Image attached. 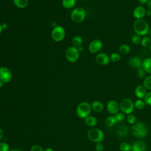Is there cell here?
<instances>
[{
	"mask_svg": "<svg viewBox=\"0 0 151 151\" xmlns=\"http://www.w3.org/2000/svg\"><path fill=\"white\" fill-rule=\"evenodd\" d=\"M133 27L135 33L141 37L148 34L150 29L148 22L144 19H136L133 22Z\"/></svg>",
	"mask_w": 151,
	"mask_h": 151,
	"instance_id": "cell-1",
	"label": "cell"
},
{
	"mask_svg": "<svg viewBox=\"0 0 151 151\" xmlns=\"http://www.w3.org/2000/svg\"><path fill=\"white\" fill-rule=\"evenodd\" d=\"M131 132L133 136L137 139L145 137L147 133V126L143 122H138L132 124Z\"/></svg>",
	"mask_w": 151,
	"mask_h": 151,
	"instance_id": "cell-2",
	"label": "cell"
},
{
	"mask_svg": "<svg viewBox=\"0 0 151 151\" xmlns=\"http://www.w3.org/2000/svg\"><path fill=\"white\" fill-rule=\"evenodd\" d=\"M86 12L81 7H77L73 9L71 13V21L76 24L82 22L86 18Z\"/></svg>",
	"mask_w": 151,
	"mask_h": 151,
	"instance_id": "cell-3",
	"label": "cell"
},
{
	"mask_svg": "<svg viewBox=\"0 0 151 151\" xmlns=\"http://www.w3.org/2000/svg\"><path fill=\"white\" fill-rule=\"evenodd\" d=\"M91 109V106L88 103L83 101L77 106L76 108V114L79 117L85 119L90 115Z\"/></svg>",
	"mask_w": 151,
	"mask_h": 151,
	"instance_id": "cell-4",
	"label": "cell"
},
{
	"mask_svg": "<svg viewBox=\"0 0 151 151\" xmlns=\"http://www.w3.org/2000/svg\"><path fill=\"white\" fill-rule=\"evenodd\" d=\"M87 137L91 142L98 143L101 142L104 138V134L103 131L97 128H93L87 133Z\"/></svg>",
	"mask_w": 151,
	"mask_h": 151,
	"instance_id": "cell-5",
	"label": "cell"
},
{
	"mask_svg": "<svg viewBox=\"0 0 151 151\" xmlns=\"http://www.w3.org/2000/svg\"><path fill=\"white\" fill-rule=\"evenodd\" d=\"M119 105L120 110H121V111L123 113H126L127 114H131L133 111L134 109V103L131 99L128 98L123 99Z\"/></svg>",
	"mask_w": 151,
	"mask_h": 151,
	"instance_id": "cell-6",
	"label": "cell"
},
{
	"mask_svg": "<svg viewBox=\"0 0 151 151\" xmlns=\"http://www.w3.org/2000/svg\"><path fill=\"white\" fill-rule=\"evenodd\" d=\"M65 31L64 28L61 25H57L53 28L51 32V37L55 42L61 41L65 37Z\"/></svg>",
	"mask_w": 151,
	"mask_h": 151,
	"instance_id": "cell-7",
	"label": "cell"
},
{
	"mask_svg": "<svg viewBox=\"0 0 151 151\" xmlns=\"http://www.w3.org/2000/svg\"><path fill=\"white\" fill-rule=\"evenodd\" d=\"M80 52L78 48L71 46L68 47L65 51V58L70 63L76 62L79 58Z\"/></svg>",
	"mask_w": 151,
	"mask_h": 151,
	"instance_id": "cell-8",
	"label": "cell"
},
{
	"mask_svg": "<svg viewBox=\"0 0 151 151\" xmlns=\"http://www.w3.org/2000/svg\"><path fill=\"white\" fill-rule=\"evenodd\" d=\"M12 78L11 71L6 67H0V80L4 83H9Z\"/></svg>",
	"mask_w": 151,
	"mask_h": 151,
	"instance_id": "cell-9",
	"label": "cell"
},
{
	"mask_svg": "<svg viewBox=\"0 0 151 151\" xmlns=\"http://www.w3.org/2000/svg\"><path fill=\"white\" fill-rule=\"evenodd\" d=\"M103 47V42L99 39H94L88 45V50L91 53H99Z\"/></svg>",
	"mask_w": 151,
	"mask_h": 151,
	"instance_id": "cell-10",
	"label": "cell"
},
{
	"mask_svg": "<svg viewBox=\"0 0 151 151\" xmlns=\"http://www.w3.org/2000/svg\"><path fill=\"white\" fill-rule=\"evenodd\" d=\"M107 111L113 115H115L120 110V105L118 102L114 100H111L109 101L106 105Z\"/></svg>",
	"mask_w": 151,
	"mask_h": 151,
	"instance_id": "cell-11",
	"label": "cell"
},
{
	"mask_svg": "<svg viewBox=\"0 0 151 151\" xmlns=\"http://www.w3.org/2000/svg\"><path fill=\"white\" fill-rule=\"evenodd\" d=\"M97 63L101 65H106L110 61V56L105 52H99L96 56Z\"/></svg>",
	"mask_w": 151,
	"mask_h": 151,
	"instance_id": "cell-12",
	"label": "cell"
},
{
	"mask_svg": "<svg viewBox=\"0 0 151 151\" xmlns=\"http://www.w3.org/2000/svg\"><path fill=\"white\" fill-rule=\"evenodd\" d=\"M146 9L143 6L139 5L136 6L133 11V15L136 19H143V18L146 16Z\"/></svg>",
	"mask_w": 151,
	"mask_h": 151,
	"instance_id": "cell-13",
	"label": "cell"
},
{
	"mask_svg": "<svg viewBox=\"0 0 151 151\" xmlns=\"http://www.w3.org/2000/svg\"><path fill=\"white\" fill-rule=\"evenodd\" d=\"M142 61L141 58L139 57L134 56L131 57L129 61H128V65L132 68L137 69L142 67Z\"/></svg>",
	"mask_w": 151,
	"mask_h": 151,
	"instance_id": "cell-14",
	"label": "cell"
},
{
	"mask_svg": "<svg viewBox=\"0 0 151 151\" xmlns=\"http://www.w3.org/2000/svg\"><path fill=\"white\" fill-rule=\"evenodd\" d=\"M147 94V90L143 85L139 84L135 87L134 94L138 99H143Z\"/></svg>",
	"mask_w": 151,
	"mask_h": 151,
	"instance_id": "cell-15",
	"label": "cell"
},
{
	"mask_svg": "<svg viewBox=\"0 0 151 151\" xmlns=\"http://www.w3.org/2000/svg\"><path fill=\"white\" fill-rule=\"evenodd\" d=\"M146 144L142 140L136 141L132 145V151H146Z\"/></svg>",
	"mask_w": 151,
	"mask_h": 151,
	"instance_id": "cell-16",
	"label": "cell"
},
{
	"mask_svg": "<svg viewBox=\"0 0 151 151\" xmlns=\"http://www.w3.org/2000/svg\"><path fill=\"white\" fill-rule=\"evenodd\" d=\"M142 67L146 73L151 74V57L146 58L142 61Z\"/></svg>",
	"mask_w": 151,
	"mask_h": 151,
	"instance_id": "cell-17",
	"label": "cell"
},
{
	"mask_svg": "<svg viewBox=\"0 0 151 151\" xmlns=\"http://www.w3.org/2000/svg\"><path fill=\"white\" fill-rule=\"evenodd\" d=\"M91 109L97 113H100L104 109V105L102 102L99 100H95L92 102L91 104Z\"/></svg>",
	"mask_w": 151,
	"mask_h": 151,
	"instance_id": "cell-18",
	"label": "cell"
},
{
	"mask_svg": "<svg viewBox=\"0 0 151 151\" xmlns=\"http://www.w3.org/2000/svg\"><path fill=\"white\" fill-rule=\"evenodd\" d=\"M129 132L128 127L125 124H122L116 130V134L118 136L120 137H125Z\"/></svg>",
	"mask_w": 151,
	"mask_h": 151,
	"instance_id": "cell-19",
	"label": "cell"
},
{
	"mask_svg": "<svg viewBox=\"0 0 151 151\" xmlns=\"http://www.w3.org/2000/svg\"><path fill=\"white\" fill-rule=\"evenodd\" d=\"M84 122L87 126L90 127H94L97 124V120L94 116H88L84 119Z\"/></svg>",
	"mask_w": 151,
	"mask_h": 151,
	"instance_id": "cell-20",
	"label": "cell"
},
{
	"mask_svg": "<svg viewBox=\"0 0 151 151\" xmlns=\"http://www.w3.org/2000/svg\"><path fill=\"white\" fill-rule=\"evenodd\" d=\"M131 51V47L130 45L126 44H123L120 45L119 48V52L122 55H126L129 54Z\"/></svg>",
	"mask_w": 151,
	"mask_h": 151,
	"instance_id": "cell-21",
	"label": "cell"
},
{
	"mask_svg": "<svg viewBox=\"0 0 151 151\" xmlns=\"http://www.w3.org/2000/svg\"><path fill=\"white\" fill-rule=\"evenodd\" d=\"M14 5L20 9L25 8L28 5V0H13Z\"/></svg>",
	"mask_w": 151,
	"mask_h": 151,
	"instance_id": "cell-22",
	"label": "cell"
},
{
	"mask_svg": "<svg viewBox=\"0 0 151 151\" xmlns=\"http://www.w3.org/2000/svg\"><path fill=\"white\" fill-rule=\"evenodd\" d=\"M76 0H62V5L65 9H71L75 6Z\"/></svg>",
	"mask_w": 151,
	"mask_h": 151,
	"instance_id": "cell-23",
	"label": "cell"
},
{
	"mask_svg": "<svg viewBox=\"0 0 151 151\" xmlns=\"http://www.w3.org/2000/svg\"><path fill=\"white\" fill-rule=\"evenodd\" d=\"M72 43L74 47L76 48H78L81 46L83 44V38L80 35H76L73 37L72 40Z\"/></svg>",
	"mask_w": 151,
	"mask_h": 151,
	"instance_id": "cell-24",
	"label": "cell"
},
{
	"mask_svg": "<svg viewBox=\"0 0 151 151\" xmlns=\"http://www.w3.org/2000/svg\"><path fill=\"white\" fill-rule=\"evenodd\" d=\"M116 120L114 117V116H109L106 117L105 120V124L106 126L111 127L114 126L116 123Z\"/></svg>",
	"mask_w": 151,
	"mask_h": 151,
	"instance_id": "cell-25",
	"label": "cell"
},
{
	"mask_svg": "<svg viewBox=\"0 0 151 151\" xmlns=\"http://www.w3.org/2000/svg\"><path fill=\"white\" fill-rule=\"evenodd\" d=\"M140 44L143 47H149L151 44V38L149 35H145L142 37Z\"/></svg>",
	"mask_w": 151,
	"mask_h": 151,
	"instance_id": "cell-26",
	"label": "cell"
},
{
	"mask_svg": "<svg viewBox=\"0 0 151 151\" xmlns=\"http://www.w3.org/2000/svg\"><path fill=\"white\" fill-rule=\"evenodd\" d=\"M134 106L137 110H142L145 107L146 103L142 99H137L134 101Z\"/></svg>",
	"mask_w": 151,
	"mask_h": 151,
	"instance_id": "cell-27",
	"label": "cell"
},
{
	"mask_svg": "<svg viewBox=\"0 0 151 151\" xmlns=\"http://www.w3.org/2000/svg\"><path fill=\"white\" fill-rule=\"evenodd\" d=\"M143 85L146 90H151V74L146 77L143 80Z\"/></svg>",
	"mask_w": 151,
	"mask_h": 151,
	"instance_id": "cell-28",
	"label": "cell"
},
{
	"mask_svg": "<svg viewBox=\"0 0 151 151\" xmlns=\"http://www.w3.org/2000/svg\"><path fill=\"white\" fill-rule=\"evenodd\" d=\"M119 149L121 151H132V145L127 142H122L119 146Z\"/></svg>",
	"mask_w": 151,
	"mask_h": 151,
	"instance_id": "cell-29",
	"label": "cell"
},
{
	"mask_svg": "<svg viewBox=\"0 0 151 151\" xmlns=\"http://www.w3.org/2000/svg\"><path fill=\"white\" fill-rule=\"evenodd\" d=\"M120 58H121V57H120V55L119 54V53L116 52L111 53L110 55V61L113 62V63H117V62L119 61L120 60Z\"/></svg>",
	"mask_w": 151,
	"mask_h": 151,
	"instance_id": "cell-30",
	"label": "cell"
},
{
	"mask_svg": "<svg viewBox=\"0 0 151 151\" xmlns=\"http://www.w3.org/2000/svg\"><path fill=\"white\" fill-rule=\"evenodd\" d=\"M141 40H142V37L139 35H137V34H135L132 37L131 41H132L133 44H134V45H138V44H140Z\"/></svg>",
	"mask_w": 151,
	"mask_h": 151,
	"instance_id": "cell-31",
	"label": "cell"
},
{
	"mask_svg": "<svg viewBox=\"0 0 151 151\" xmlns=\"http://www.w3.org/2000/svg\"><path fill=\"white\" fill-rule=\"evenodd\" d=\"M146 73V71L144 70V69L142 67L136 70V76L139 78H145Z\"/></svg>",
	"mask_w": 151,
	"mask_h": 151,
	"instance_id": "cell-32",
	"label": "cell"
},
{
	"mask_svg": "<svg viewBox=\"0 0 151 151\" xmlns=\"http://www.w3.org/2000/svg\"><path fill=\"white\" fill-rule=\"evenodd\" d=\"M114 117L117 123H120L124 120L125 115L123 112H119L114 115Z\"/></svg>",
	"mask_w": 151,
	"mask_h": 151,
	"instance_id": "cell-33",
	"label": "cell"
},
{
	"mask_svg": "<svg viewBox=\"0 0 151 151\" xmlns=\"http://www.w3.org/2000/svg\"><path fill=\"white\" fill-rule=\"evenodd\" d=\"M127 121L129 124H133L134 123H135L136 122V117L134 115L132 114V113L129 114L127 115Z\"/></svg>",
	"mask_w": 151,
	"mask_h": 151,
	"instance_id": "cell-34",
	"label": "cell"
},
{
	"mask_svg": "<svg viewBox=\"0 0 151 151\" xmlns=\"http://www.w3.org/2000/svg\"><path fill=\"white\" fill-rule=\"evenodd\" d=\"M143 99L146 105L151 106V91L147 93Z\"/></svg>",
	"mask_w": 151,
	"mask_h": 151,
	"instance_id": "cell-35",
	"label": "cell"
},
{
	"mask_svg": "<svg viewBox=\"0 0 151 151\" xmlns=\"http://www.w3.org/2000/svg\"><path fill=\"white\" fill-rule=\"evenodd\" d=\"M9 145L5 142H0V151H9Z\"/></svg>",
	"mask_w": 151,
	"mask_h": 151,
	"instance_id": "cell-36",
	"label": "cell"
},
{
	"mask_svg": "<svg viewBox=\"0 0 151 151\" xmlns=\"http://www.w3.org/2000/svg\"><path fill=\"white\" fill-rule=\"evenodd\" d=\"M94 148L96 151H102L104 149V145L101 142L96 143Z\"/></svg>",
	"mask_w": 151,
	"mask_h": 151,
	"instance_id": "cell-37",
	"label": "cell"
},
{
	"mask_svg": "<svg viewBox=\"0 0 151 151\" xmlns=\"http://www.w3.org/2000/svg\"><path fill=\"white\" fill-rule=\"evenodd\" d=\"M30 151H44V150H43L42 147L40 146V145H34L31 147Z\"/></svg>",
	"mask_w": 151,
	"mask_h": 151,
	"instance_id": "cell-38",
	"label": "cell"
},
{
	"mask_svg": "<svg viewBox=\"0 0 151 151\" xmlns=\"http://www.w3.org/2000/svg\"><path fill=\"white\" fill-rule=\"evenodd\" d=\"M137 1L139 2V4L141 5L147 4L148 3V2L149 1V0H137Z\"/></svg>",
	"mask_w": 151,
	"mask_h": 151,
	"instance_id": "cell-39",
	"label": "cell"
},
{
	"mask_svg": "<svg viewBox=\"0 0 151 151\" xmlns=\"http://www.w3.org/2000/svg\"><path fill=\"white\" fill-rule=\"evenodd\" d=\"M1 25H2V29H6L8 28V24H7V23H6V22L2 23V24H1Z\"/></svg>",
	"mask_w": 151,
	"mask_h": 151,
	"instance_id": "cell-40",
	"label": "cell"
},
{
	"mask_svg": "<svg viewBox=\"0 0 151 151\" xmlns=\"http://www.w3.org/2000/svg\"><path fill=\"white\" fill-rule=\"evenodd\" d=\"M146 15L147 17H151V9H148L147 10H146Z\"/></svg>",
	"mask_w": 151,
	"mask_h": 151,
	"instance_id": "cell-41",
	"label": "cell"
},
{
	"mask_svg": "<svg viewBox=\"0 0 151 151\" xmlns=\"http://www.w3.org/2000/svg\"><path fill=\"white\" fill-rule=\"evenodd\" d=\"M4 137V132L3 130L0 128V140H1Z\"/></svg>",
	"mask_w": 151,
	"mask_h": 151,
	"instance_id": "cell-42",
	"label": "cell"
},
{
	"mask_svg": "<svg viewBox=\"0 0 151 151\" xmlns=\"http://www.w3.org/2000/svg\"><path fill=\"white\" fill-rule=\"evenodd\" d=\"M147 6L148 7L149 9H151V0H149V1L148 2V3L147 4Z\"/></svg>",
	"mask_w": 151,
	"mask_h": 151,
	"instance_id": "cell-43",
	"label": "cell"
},
{
	"mask_svg": "<svg viewBox=\"0 0 151 151\" xmlns=\"http://www.w3.org/2000/svg\"><path fill=\"white\" fill-rule=\"evenodd\" d=\"M77 48H78V50L79 52H83V51L84 48H83V47L82 46H80V47H79Z\"/></svg>",
	"mask_w": 151,
	"mask_h": 151,
	"instance_id": "cell-44",
	"label": "cell"
},
{
	"mask_svg": "<svg viewBox=\"0 0 151 151\" xmlns=\"http://www.w3.org/2000/svg\"><path fill=\"white\" fill-rule=\"evenodd\" d=\"M44 151H54V150H53L52 149H51V148H50V147H47V148H46V149H45Z\"/></svg>",
	"mask_w": 151,
	"mask_h": 151,
	"instance_id": "cell-45",
	"label": "cell"
},
{
	"mask_svg": "<svg viewBox=\"0 0 151 151\" xmlns=\"http://www.w3.org/2000/svg\"><path fill=\"white\" fill-rule=\"evenodd\" d=\"M148 35L151 38V27L149 29V32H148Z\"/></svg>",
	"mask_w": 151,
	"mask_h": 151,
	"instance_id": "cell-46",
	"label": "cell"
},
{
	"mask_svg": "<svg viewBox=\"0 0 151 151\" xmlns=\"http://www.w3.org/2000/svg\"><path fill=\"white\" fill-rule=\"evenodd\" d=\"M3 85H4V83L0 80V88L3 86Z\"/></svg>",
	"mask_w": 151,
	"mask_h": 151,
	"instance_id": "cell-47",
	"label": "cell"
},
{
	"mask_svg": "<svg viewBox=\"0 0 151 151\" xmlns=\"http://www.w3.org/2000/svg\"><path fill=\"white\" fill-rule=\"evenodd\" d=\"M2 25H1V24H0V34L2 33Z\"/></svg>",
	"mask_w": 151,
	"mask_h": 151,
	"instance_id": "cell-48",
	"label": "cell"
},
{
	"mask_svg": "<svg viewBox=\"0 0 151 151\" xmlns=\"http://www.w3.org/2000/svg\"><path fill=\"white\" fill-rule=\"evenodd\" d=\"M9 151H21V150H19V149H12V150H9Z\"/></svg>",
	"mask_w": 151,
	"mask_h": 151,
	"instance_id": "cell-49",
	"label": "cell"
},
{
	"mask_svg": "<svg viewBox=\"0 0 151 151\" xmlns=\"http://www.w3.org/2000/svg\"><path fill=\"white\" fill-rule=\"evenodd\" d=\"M149 50H150V52H151V44H150V45L149 46Z\"/></svg>",
	"mask_w": 151,
	"mask_h": 151,
	"instance_id": "cell-50",
	"label": "cell"
},
{
	"mask_svg": "<svg viewBox=\"0 0 151 151\" xmlns=\"http://www.w3.org/2000/svg\"><path fill=\"white\" fill-rule=\"evenodd\" d=\"M81 1H87V0H81Z\"/></svg>",
	"mask_w": 151,
	"mask_h": 151,
	"instance_id": "cell-51",
	"label": "cell"
}]
</instances>
